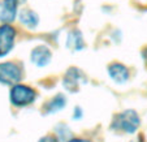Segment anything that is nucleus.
<instances>
[{
  "label": "nucleus",
  "instance_id": "1",
  "mask_svg": "<svg viewBox=\"0 0 147 142\" xmlns=\"http://www.w3.org/2000/svg\"><path fill=\"white\" fill-rule=\"evenodd\" d=\"M139 126V116L133 110H126L115 117L113 128L126 133H134Z\"/></svg>",
  "mask_w": 147,
  "mask_h": 142
},
{
  "label": "nucleus",
  "instance_id": "2",
  "mask_svg": "<svg viewBox=\"0 0 147 142\" xmlns=\"http://www.w3.org/2000/svg\"><path fill=\"white\" fill-rule=\"evenodd\" d=\"M36 93L25 85H14L11 90V102L16 107H25L35 100Z\"/></svg>",
  "mask_w": 147,
  "mask_h": 142
},
{
  "label": "nucleus",
  "instance_id": "3",
  "mask_svg": "<svg viewBox=\"0 0 147 142\" xmlns=\"http://www.w3.org/2000/svg\"><path fill=\"white\" fill-rule=\"evenodd\" d=\"M22 78V70L14 63L0 64V82L4 85H16Z\"/></svg>",
  "mask_w": 147,
  "mask_h": 142
},
{
  "label": "nucleus",
  "instance_id": "4",
  "mask_svg": "<svg viewBox=\"0 0 147 142\" xmlns=\"http://www.w3.org/2000/svg\"><path fill=\"white\" fill-rule=\"evenodd\" d=\"M14 38H16V30L11 25L0 26V57L9 53V51L13 48Z\"/></svg>",
  "mask_w": 147,
  "mask_h": 142
},
{
  "label": "nucleus",
  "instance_id": "5",
  "mask_svg": "<svg viewBox=\"0 0 147 142\" xmlns=\"http://www.w3.org/2000/svg\"><path fill=\"white\" fill-rule=\"evenodd\" d=\"M16 0H1L0 1V21L4 24H11L17 16Z\"/></svg>",
  "mask_w": 147,
  "mask_h": 142
},
{
  "label": "nucleus",
  "instance_id": "6",
  "mask_svg": "<svg viewBox=\"0 0 147 142\" xmlns=\"http://www.w3.org/2000/svg\"><path fill=\"white\" fill-rule=\"evenodd\" d=\"M51 60V51L46 46H38L31 52V62L38 67H45Z\"/></svg>",
  "mask_w": 147,
  "mask_h": 142
},
{
  "label": "nucleus",
  "instance_id": "7",
  "mask_svg": "<svg viewBox=\"0 0 147 142\" xmlns=\"http://www.w3.org/2000/svg\"><path fill=\"white\" fill-rule=\"evenodd\" d=\"M108 72H109V76L112 77V80H115L116 82H119V84L125 82L129 77V72H128V69H126V67L120 64V63L111 64L108 68Z\"/></svg>",
  "mask_w": 147,
  "mask_h": 142
},
{
  "label": "nucleus",
  "instance_id": "8",
  "mask_svg": "<svg viewBox=\"0 0 147 142\" xmlns=\"http://www.w3.org/2000/svg\"><path fill=\"white\" fill-rule=\"evenodd\" d=\"M18 17H20L21 24L25 25L26 28H29V29L36 28V25H38V22H39L38 14H36L35 12L30 11V9H22V11L20 12Z\"/></svg>",
  "mask_w": 147,
  "mask_h": 142
},
{
  "label": "nucleus",
  "instance_id": "9",
  "mask_svg": "<svg viewBox=\"0 0 147 142\" xmlns=\"http://www.w3.org/2000/svg\"><path fill=\"white\" fill-rule=\"evenodd\" d=\"M76 73H77V69H70L69 72L67 73L65 80H64L65 86H67V89L70 90V91H74V89L78 86V80L82 77V76H77Z\"/></svg>",
  "mask_w": 147,
  "mask_h": 142
},
{
  "label": "nucleus",
  "instance_id": "10",
  "mask_svg": "<svg viewBox=\"0 0 147 142\" xmlns=\"http://www.w3.org/2000/svg\"><path fill=\"white\" fill-rule=\"evenodd\" d=\"M68 46L72 48H76V50H80V48L83 47V42H82V35L78 31H73L70 33L69 39H68Z\"/></svg>",
  "mask_w": 147,
  "mask_h": 142
},
{
  "label": "nucleus",
  "instance_id": "11",
  "mask_svg": "<svg viewBox=\"0 0 147 142\" xmlns=\"http://www.w3.org/2000/svg\"><path fill=\"white\" fill-rule=\"evenodd\" d=\"M63 106H65V98L63 95H57L47 104V108H48V112H53L63 108Z\"/></svg>",
  "mask_w": 147,
  "mask_h": 142
},
{
  "label": "nucleus",
  "instance_id": "12",
  "mask_svg": "<svg viewBox=\"0 0 147 142\" xmlns=\"http://www.w3.org/2000/svg\"><path fill=\"white\" fill-rule=\"evenodd\" d=\"M39 142H57V141H56V138L52 137V136H46V137H43Z\"/></svg>",
  "mask_w": 147,
  "mask_h": 142
},
{
  "label": "nucleus",
  "instance_id": "13",
  "mask_svg": "<svg viewBox=\"0 0 147 142\" xmlns=\"http://www.w3.org/2000/svg\"><path fill=\"white\" fill-rule=\"evenodd\" d=\"M69 142H90L89 139H81V138H74V139H70Z\"/></svg>",
  "mask_w": 147,
  "mask_h": 142
},
{
  "label": "nucleus",
  "instance_id": "14",
  "mask_svg": "<svg viewBox=\"0 0 147 142\" xmlns=\"http://www.w3.org/2000/svg\"><path fill=\"white\" fill-rule=\"evenodd\" d=\"M133 142H143V138H142V136H139V138L137 139V141H133Z\"/></svg>",
  "mask_w": 147,
  "mask_h": 142
},
{
  "label": "nucleus",
  "instance_id": "15",
  "mask_svg": "<svg viewBox=\"0 0 147 142\" xmlns=\"http://www.w3.org/2000/svg\"><path fill=\"white\" fill-rule=\"evenodd\" d=\"M17 1V4H22V3H25L26 0H16Z\"/></svg>",
  "mask_w": 147,
  "mask_h": 142
},
{
  "label": "nucleus",
  "instance_id": "16",
  "mask_svg": "<svg viewBox=\"0 0 147 142\" xmlns=\"http://www.w3.org/2000/svg\"><path fill=\"white\" fill-rule=\"evenodd\" d=\"M144 59H146V63H147V50L144 51Z\"/></svg>",
  "mask_w": 147,
  "mask_h": 142
}]
</instances>
